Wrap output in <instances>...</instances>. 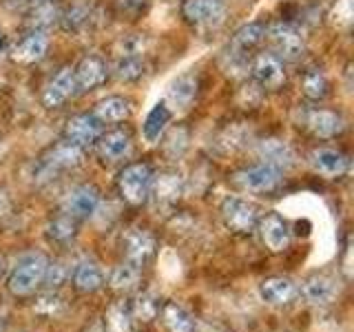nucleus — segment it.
I'll return each mask as SVG.
<instances>
[{
    "mask_svg": "<svg viewBox=\"0 0 354 332\" xmlns=\"http://www.w3.org/2000/svg\"><path fill=\"white\" fill-rule=\"evenodd\" d=\"M49 259L40 252H29L25 255L11 270L7 286L9 293L16 297H27L36 293V288L44 282V273H47Z\"/></svg>",
    "mask_w": 354,
    "mask_h": 332,
    "instance_id": "1",
    "label": "nucleus"
},
{
    "mask_svg": "<svg viewBox=\"0 0 354 332\" xmlns=\"http://www.w3.org/2000/svg\"><path fill=\"white\" fill-rule=\"evenodd\" d=\"M151 184H153V171H151V166L144 162L124 166L118 177L120 195L131 206H140L147 202L151 195Z\"/></svg>",
    "mask_w": 354,
    "mask_h": 332,
    "instance_id": "2",
    "label": "nucleus"
},
{
    "mask_svg": "<svg viewBox=\"0 0 354 332\" xmlns=\"http://www.w3.org/2000/svg\"><path fill=\"white\" fill-rule=\"evenodd\" d=\"M270 44V49L274 51L279 60L295 62L304 55L306 51V40L301 36V31L297 27L288 25V22H272V25H266V38Z\"/></svg>",
    "mask_w": 354,
    "mask_h": 332,
    "instance_id": "3",
    "label": "nucleus"
},
{
    "mask_svg": "<svg viewBox=\"0 0 354 332\" xmlns=\"http://www.w3.org/2000/svg\"><path fill=\"white\" fill-rule=\"evenodd\" d=\"M221 219L224 224L239 235H250L259 224V208L241 197H226L221 202Z\"/></svg>",
    "mask_w": 354,
    "mask_h": 332,
    "instance_id": "4",
    "label": "nucleus"
},
{
    "mask_svg": "<svg viewBox=\"0 0 354 332\" xmlns=\"http://www.w3.org/2000/svg\"><path fill=\"white\" fill-rule=\"evenodd\" d=\"M226 0H184L182 16L195 27H217L226 18Z\"/></svg>",
    "mask_w": 354,
    "mask_h": 332,
    "instance_id": "5",
    "label": "nucleus"
},
{
    "mask_svg": "<svg viewBox=\"0 0 354 332\" xmlns=\"http://www.w3.org/2000/svg\"><path fill=\"white\" fill-rule=\"evenodd\" d=\"M235 184L246 193H272L281 184V171L268 164H257L235 175Z\"/></svg>",
    "mask_w": 354,
    "mask_h": 332,
    "instance_id": "6",
    "label": "nucleus"
},
{
    "mask_svg": "<svg viewBox=\"0 0 354 332\" xmlns=\"http://www.w3.org/2000/svg\"><path fill=\"white\" fill-rule=\"evenodd\" d=\"M250 75L261 89H268V91H277L286 82L283 62L272 53L254 55V60L250 62Z\"/></svg>",
    "mask_w": 354,
    "mask_h": 332,
    "instance_id": "7",
    "label": "nucleus"
},
{
    "mask_svg": "<svg viewBox=\"0 0 354 332\" xmlns=\"http://www.w3.org/2000/svg\"><path fill=\"white\" fill-rule=\"evenodd\" d=\"M84 162V149L77 147V144L64 140V142H58L53 144V147L47 151V155L42 158V166L44 171L49 175L55 173V171H66V169H75V166H80Z\"/></svg>",
    "mask_w": 354,
    "mask_h": 332,
    "instance_id": "8",
    "label": "nucleus"
},
{
    "mask_svg": "<svg viewBox=\"0 0 354 332\" xmlns=\"http://www.w3.org/2000/svg\"><path fill=\"white\" fill-rule=\"evenodd\" d=\"M100 206V191L91 184L77 186L64 199V215L73 219H88L95 215Z\"/></svg>",
    "mask_w": 354,
    "mask_h": 332,
    "instance_id": "9",
    "label": "nucleus"
},
{
    "mask_svg": "<svg viewBox=\"0 0 354 332\" xmlns=\"http://www.w3.org/2000/svg\"><path fill=\"white\" fill-rule=\"evenodd\" d=\"M102 136V122H100L93 113H82V116H73L66 120L64 127V138L77 144V147H91L97 142V138Z\"/></svg>",
    "mask_w": 354,
    "mask_h": 332,
    "instance_id": "10",
    "label": "nucleus"
},
{
    "mask_svg": "<svg viewBox=\"0 0 354 332\" xmlns=\"http://www.w3.org/2000/svg\"><path fill=\"white\" fill-rule=\"evenodd\" d=\"M75 91H77V86H75L73 69L71 66H62V69L49 80L47 89H44L42 102L47 109H58L66 102V100H71L75 95Z\"/></svg>",
    "mask_w": 354,
    "mask_h": 332,
    "instance_id": "11",
    "label": "nucleus"
},
{
    "mask_svg": "<svg viewBox=\"0 0 354 332\" xmlns=\"http://www.w3.org/2000/svg\"><path fill=\"white\" fill-rule=\"evenodd\" d=\"M197 91H199V77L195 73L188 71L177 75L169 84V91H166V107L175 111L191 109V104L197 100Z\"/></svg>",
    "mask_w": 354,
    "mask_h": 332,
    "instance_id": "12",
    "label": "nucleus"
},
{
    "mask_svg": "<svg viewBox=\"0 0 354 332\" xmlns=\"http://www.w3.org/2000/svg\"><path fill=\"white\" fill-rule=\"evenodd\" d=\"M47 49H49L47 33L31 29L27 36L20 38L16 42V47L11 49V58L20 64H33V62H40L44 55H47Z\"/></svg>",
    "mask_w": 354,
    "mask_h": 332,
    "instance_id": "13",
    "label": "nucleus"
},
{
    "mask_svg": "<svg viewBox=\"0 0 354 332\" xmlns=\"http://www.w3.org/2000/svg\"><path fill=\"white\" fill-rule=\"evenodd\" d=\"M73 75H75L77 91H91V89L104 84L109 75V66L100 55H86L73 69Z\"/></svg>",
    "mask_w": 354,
    "mask_h": 332,
    "instance_id": "14",
    "label": "nucleus"
},
{
    "mask_svg": "<svg viewBox=\"0 0 354 332\" xmlns=\"http://www.w3.org/2000/svg\"><path fill=\"white\" fill-rule=\"evenodd\" d=\"M259 232L263 243L268 246L272 252H281L290 246V228L283 221V217H279L277 213L266 215L263 219H259Z\"/></svg>",
    "mask_w": 354,
    "mask_h": 332,
    "instance_id": "15",
    "label": "nucleus"
},
{
    "mask_svg": "<svg viewBox=\"0 0 354 332\" xmlns=\"http://www.w3.org/2000/svg\"><path fill=\"white\" fill-rule=\"evenodd\" d=\"M297 295V284L292 279H286V277H270L259 286V297L268 306H288L295 302Z\"/></svg>",
    "mask_w": 354,
    "mask_h": 332,
    "instance_id": "16",
    "label": "nucleus"
},
{
    "mask_svg": "<svg viewBox=\"0 0 354 332\" xmlns=\"http://www.w3.org/2000/svg\"><path fill=\"white\" fill-rule=\"evenodd\" d=\"M97 153L102 155L106 162H120L131 155V149H133V142H131V136L127 131L122 129H115V131H109V133H102V136L97 138Z\"/></svg>",
    "mask_w": 354,
    "mask_h": 332,
    "instance_id": "17",
    "label": "nucleus"
},
{
    "mask_svg": "<svg viewBox=\"0 0 354 332\" xmlns=\"http://www.w3.org/2000/svg\"><path fill=\"white\" fill-rule=\"evenodd\" d=\"M310 164L324 177H341L350 169V160L337 149H315L310 153Z\"/></svg>",
    "mask_w": 354,
    "mask_h": 332,
    "instance_id": "18",
    "label": "nucleus"
},
{
    "mask_svg": "<svg viewBox=\"0 0 354 332\" xmlns=\"http://www.w3.org/2000/svg\"><path fill=\"white\" fill-rule=\"evenodd\" d=\"M257 155H259V160H263V164L272 166V169H277V171L290 169V166L295 164L292 149L288 147L283 140H277V138L261 140L257 144Z\"/></svg>",
    "mask_w": 354,
    "mask_h": 332,
    "instance_id": "19",
    "label": "nucleus"
},
{
    "mask_svg": "<svg viewBox=\"0 0 354 332\" xmlns=\"http://www.w3.org/2000/svg\"><path fill=\"white\" fill-rule=\"evenodd\" d=\"M306 127L310 129L313 136L324 138V140L335 138L343 129H346V124H343V118L339 113H335V111H328V109L310 111L308 118H306Z\"/></svg>",
    "mask_w": 354,
    "mask_h": 332,
    "instance_id": "20",
    "label": "nucleus"
},
{
    "mask_svg": "<svg viewBox=\"0 0 354 332\" xmlns=\"http://www.w3.org/2000/svg\"><path fill=\"white\" fill-rule=\"evenodd\" d=\"M71 282L80 293H97L104 286V273L95 261L82 259L75 264V268L71 273Z\"/></svg>",
    "mask_w": 354,
    "mask_h": 332,
    "instance_id": "21",
    "label": "nucleus"
},
{
    "mask_svg": "<svg viewBox=\"0 0 354 332\" xmlns=\"http://www.w3.org/2000/svg\"><path fill=\"white\" fill-rule=\"evenodd\" d=\"M131 102L120 95H109L102 98L93 109V116L102 122V124H118L131 118Z\"/></svg>",
    "mask_w": 354,
    "mask_h": 332,
    "instance_id": "22",
    "label": "nucleus"
},
{
    "mask_svg": "<svg viewBox=\"0 0 354 332\" xmlns=\"http://www.w3.org/2000/svg\"><path fill=\"white\" fill-rule=\"evenodd\" d=\"M124 250H127V261L142 266L155 252V237L147 230H138V228L131 230L124 237Z\"/></svg>",
    "mask_w": 354,
    "mask_h": 332,
    "instance_id": "23",
    "label": "nucleus"
},
{
    "mask_svg": "<svg viewBox=\"0 0 354 332\" xmlns=\"http://www.w3.org/2000/svg\"><path fill=\"white\" fill-rule=\"evenodd\" d=\"M301 295L310 306H326L337 295V284L326 275H315L301 286Z\"/></svg>",
    "mask_w": 354,
    "mask_h": 332,
    "instance_id": "24",
    "label": "nucleus"
},
{
    "mask_svg": "<svg viewBox=\"0 0 354 332\" xmlns=\"http://www.w3.org/2000/svg\"><path fill=\"white\" fill-rule=\"evenodd\" d=\"M171 116H173V111L166 107V102H158V104H155L149 111L147 120H144V127H142L144 140H147L149 144H158L162 140V136H164L166 127H169Z\"/></svg>",
    "mask_w": 354,
    "mask_h": 332,
    "instance_id": "25",
    "label": "nucleus"
},
{
    "mask_svg": "<svg viewBox=\"0 0 354 332\" xmlns=\"http://www.w3.org/2000/svg\"><path fill=\"white\" fill-rule=\"evenodd\" d=\"M60 9L58 5H53V0H31L29 9V20L27 25L36 31H44L47 27L55 25L60 20Z\"/></svg>",
    "mask_w": 354,
    "mask_h": 332,
    "instance_id": "26",
    "label": "nucleus"
},
{
    "mask_svg": "<svg viewBox=\"0 0 354 332\" xmlns=\"http://www.w3.org/2000/svg\"><path fill=\"white\" fill-rule=\"evenodd\" d=\"M266 38V22H248L241 29H237V33L232 36V51L237 55L248 53L254 47H259Z\"/></svg>",
    "mask_w": 354,
    "mask_h": 332,
    "instance_id": "27",
    "label": "nucleus"
},
{
    "mask_svg": "<svg viewBox=\"0 0 354 332\" xmlns=\"http://www.w3.org/2000/svg\"><path fill=\"white\" fill-rule=\"evenodd\" d=\"M151 191L155 193V197L162 199V202H177L184 193V180L180 177V173H162L155 177L153 175V184Z\"/></svg>",
    "mask_w": 354,
    "mask_h": 332,
    "instance_id": "28",
    "label": "nucleus"
},
{
    "mask_svg": "<svg viewBox=\"0 0 354 332\" xmlns=\"http://www.w3.org/2000/svg\"><path fill=\"white\" fill-rule=\"evenodd\" d=\"M140 275H142L140 273V266L133 264V261H127V264L115 266V268L111 270L109 284H111V288H115V290L127 293V290H133V288L138 286Z\"/></svg>",
    "mask_w": 354,
    "mask_h": 332,
    "instance_id": "29",
    "label": "nucleus"
},
{
    "mask_svg": "<svg viewBox=\"0 0 354 332\" xmlns=\"http://www.w3.org/2000/svg\"><path fill=\"white\" fill-rule=\"evenodd\" d=\"M144 69H147V64H144L142 55H118L113 64V75L122 82H133L144 75Z\"/></svg>",
    "mask_w": 354,
    "mask_h": 332,
    "instance_id": "30",
    "label": "nucleus"
},
{
    "mask_svg": "<svg viewBox=\"0 0 354 332\" xmlns=\"http://www.w3.org/2000/svg\"><path fill=\"white\" fill-rule=\"evenodd\" d=\"M164 321H166V328H169V332H197L193 317L177 304H166Z\"/></svg>",
    "mask_w": 354,
    "mask_h": 332,
    "instance_id": "31",
    "label": "nucleus"
},
{
    "mask_svg": "<svg viewBox=\"0 0 354 332\" xmlns=\"http://www.w3.org/2000/svg\"><path fill=\"white\" fill-rule=\"evenodd\" d=\"M328 89H330V82L324 71L319 69H308L301 77V91L306 98L310 100H321L328 95Z\"/></svg>",
    "mask_w": 354,
    "mask_h": 332,
    "instance_id": "32",
    "label": "nucleus"
},
{
    "mask_svg": "<svg viewBox=\"0 0 354 332\" xmlns=\"http://www.w3.org/2000/svg\"><path fill=\"white\" fill-rule=\"evenodd\" d=\"M106 332H133L131 310L124 304H113L104 315Z\"/></svg>",
    "mask_w": 354,
    "mask_h": 332,
    "instance_id": "33",
    "label": "nucleus"
},
{
    "mask_svg": "<svg viewBox=\"0 0 354 332\" xmlns=\"http://www.w3.org/2000/svg\"><path fill=\"white\" fill-rule=\"evenodd\" d=\"M47 237L55 243H66L75 237V219L69 215L55 217L47 226Z\"/></svg>",
    "mask_w": 354,
    "mask_h": 332,
    "instance_id": "34",
    "label": "nucleus"
},
{
    "mask_svg": "<svg viewBox=\"0 0 354 332\" xmlns=\"http://www.w3.org/2000/svg\"><path fill=\"white\" fill-rule=\"evenodd\" d=\"M144 49H147L144 33H129V36H122L115 44L118 55H142Z\"/></svg>",
    "mask_w": 354,
    "mask_h": 332,
    "instance_id": "35",
    "label": "nucleus"
},
{
    "mask_svg": "<svg viewBox=\"0 0 354 332\" xmlns=\"http://www.w3.org/2000/svg\"><path fill=\"white\" fill-rule=\"evenodd\" d=\"M149 7V0H115V14L120 18L136 20Z\"/></svg>",
    "mask_w": 354,
    "mask_h": 332,
    "instance_id": "36",
    "label": "nucleus"
},
{
    "mask_svg": "<svg viewBox=\"0 0 354 332\" xmlns=\"http://www.w3.org/2000/svg\"><path fill=\"white\" fill-rule=\"evenodd\" d=\"M133 315H136L140 321H151L158 315V302L151 295H138V299L133 302Z\"/></svg>",
    "mask_w": 354,
    "mask_h": 332,
    "instance_id": "37",
    "label": "nucleus"
},
{
    "mask_svg": "<svg viewBox=\"0 0 354 332\" xmlns=\"http://www.w3.org/2000/svg\"><path fill=\"white\" fill-rule=\"evenodd\" d=\"M60 20H62L64 29L77 31V29L84 27L86 22H88V9H86V7H82V5H77V7H73V9L69 11V14L60 16Z\"/></svg>",
    "mask_w": 354,
    "mask_h": 332,
    "instance_id": "38",
    "label": "nucleus"
},
{
    "mask_svg": "<svg viewBox=\"0 0 354 332\" xmlns=\"http://www.w3.org/2000/svg\"><path fill=\"white\" fill-rule=\"evenodd\" d=\"M186 142H188L186 131H184V129H173V131H171V136L166 138L164 149H166V153L171 155V158H177V155H182V153H184Z\"/></svg>",
    "mask_w": 354,
    "mask_h": 332,
    "instance_id": "39",
    "label": "nucleus"
},
{
    "mask_svg": "<svg viewBox=\"0 0 354 332\" xmlns=\"http://www.w3.org/2000/svg\"><path fill=\"white\" fill-rule=\"evenodd\" d=\"M243 142H246V131L239 129V127L226 129L224 133H221V138H219V144L226 151H235V149L243 147Z\"/></svg>",
    "mask_w": 354,
    "mask_h": 332,
    "instance_id": "40",
    "label": "nucleus"
},
{
    "mask_svg": "<svg viewBox=\"0 0 354 332\" xmlns=\"http://www.w3.org/2000/svg\"><path fill=\"white\" fill-rule=\"evenodd\" d=\"M352 0H337L335 9H332V22H335L337 27H348L352 22Z\"/></svg>",
    "mask_w": 354,
    "mask_h": 332,
    "instance_id": "41",
    "label": "nucleus"
},
{
    "mask_svg": "<svg viewBox=\"0 0 354 332\" xmlns=\"http://www.w3.org/2000/svg\"><path fill=\"white\" fill-rule=\"evenodd\" d=\"M66 270L62 268L60 264H49L47 266V273H44V282H47L49 286H60L62 279H64Z\"/></svg>",
    "mask_w": 354,
    "mask_h": 332,
    "instance_id": "42",
    "label": "nucleus"
},
{
    "mask_svg": "<svg viewBox=\"0 0 354 332\" xmlns=\"http://www.w3.org/2000/svg\"><path fill=\"white\" fill-rule=\"evenodd\" d=\"M0 40H3V33H0Z\"/></svg>",
    "mask_w": 354,
    "mask_h": 332,
    "instance_id": "43",
    "label": "nucleus"
}]
</instances>
